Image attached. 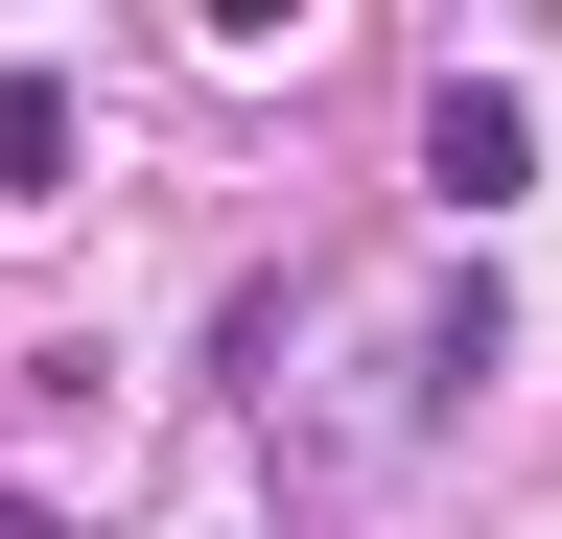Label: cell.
I'll use <instances>...</instances> for the list:
<instances>
[{"label":"cell","mask_w":562,"mask_h":539,"mask_svg":"<svg viewBox=\"0 0 562 539\" xmlns=\"http://www.w3.org/2000/svg\"><path fill=\"white\" fill-rule=\"evenodd\" d=\"M422 188H446V212L539 188V94H516V71H446V94H422Z\"/></svg>","instance_id":"obj_1"},{"label":"cell","mask_w":562,"mask_h":539,"mask_svg":"<svg viewBox=\"0 0 562 539\" xmlns=\"http://www.w3.org/2000/svg\"><path fill=\"white\" fill-rule=\"evenodd\" d=\"M0 188H70V71L47 47H0Z\"/></svg>","instance_id":"obj_2"},{"label":"cell","mask_w":562,"mask_h":539,"mask_svg":"<svg viewBox=\"0 0 562 539\" xmlns=\"http://www.w3.org/2000/svg\"><path fill=\"white\" fill-rule=\"evenodd\" d=\"M0 539H70V516H47V493H0Z\"/></svg>","instance_id":"obj_3"}]
</instances>
